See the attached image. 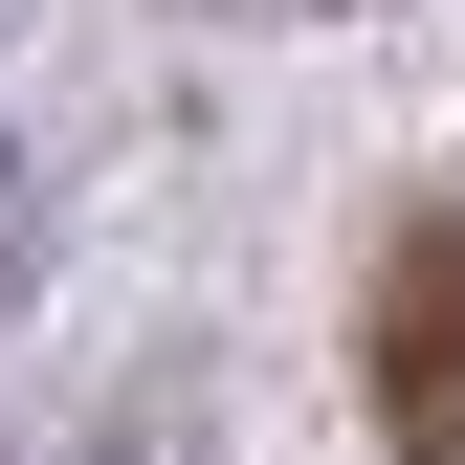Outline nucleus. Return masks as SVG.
<instances>
[{"mask_svg":"<svg viewBox=\"0 0 465 465\" xmlns=\"http://www.w3.org/2000/svg\"><path fill=\"white\" fill-rule=\"evenodd\" d=\"M355 377H377V443H399V465H465V200H421V222L377 244Z\"/></svg>","mask_w":465,"mask_h":465,"instance_id":"f257e3e1","label":"nucleus"}]
</instances>
